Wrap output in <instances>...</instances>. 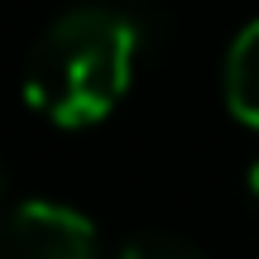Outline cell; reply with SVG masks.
<instances>
[{"label": "cell", "mask_w": 259, "mask_h": 259, "mask_svg": "<svg viewBox=\"0 0 259 259\" xmlns=\"http://www.w3.org/2000/svg\"><path fill=\"white\" fill-rule=\"evenodd\" d=\"M139 63V24L115 5H77L38 34L24 63V101L63 130L96 125L120 106Z\"/></svg>", "instance_id": "cell-1"}, {"label": "cell", "mask_w": 259, "mask_h": 259, "mask_svg": "<svg viewBox=\"0 0 259 259\" xmlns=\"http://www.w3.org/2000/svg\"><path fill=\"white\" fill-rule=\"evenodd\" d=\"M0 259H101L96 226L63 202H19L0 216Z\"/></svg>", "instance_id": "cell-2"}, {"label": "cell", "mask_w": 259, "mask_h": 259, "mask_svg": "<svg viewBox=\"0 0 259 259\" xmlns=\"http://www.w3.org/2000/svg\"><path fill=\"white\" fill-rule=\"evenodd\" d=\"M221 96H226V111L240 125L259 130V19H250L226 48Z\"/></svg>", "instance_id": "cell-3"}, {"label": "cell", "mask_w": 259, "mask_h": 259, "mask_svg": "<svg viewBox=\"0 0 259 259\" xmlns=\"http://www.w3.org/2000/svg\"><path fill=\"white\" fill-rule=\"evenodd\" d=\"M120 259H206V254L197 250L192 240L173 235V231H144V235H135V240H125Z\"/></svg>", "instance_id": "cell-4"}, {"label": "cell", "mask_w": 259, "mask_h": 259, "mask_svg": "<svg viewBox=\"0 0 259 259\" xmlns=\"http://www.w3.org/2000/svg\"><path fill=\"white\" fill-rule=\"evenodd\" d=\"M245 187H250V197H254V206H259V158L250 163V173H245Z\"/></svg>", "instance_id": "cell-5"}]
</instances>
